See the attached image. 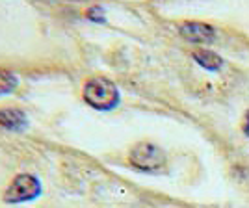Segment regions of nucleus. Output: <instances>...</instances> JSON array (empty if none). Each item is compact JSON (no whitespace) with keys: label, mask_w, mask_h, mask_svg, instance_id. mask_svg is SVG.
<instances>
[{"label":"nucleus","mask_w":249,"mask_h":208,"mask_svg":"<svg viewBox=\"0 0 249 208\" xmlns=\"http://www.w3.org/2000/svg\"><path fill=\"white\" fill-rule=\"evenodd\" d=\"M82 99L88 106L97 112H110L119 106L121 93L119 87L106 76H93L82 87Z\"/></svg>","instance_id":"f257e3e1"},{"label":"nucleus","mask_w":249,"mask_h":208,"mask_svg":"<svg viewBox=\"0 0 249 208\" xmlns=\"http://www.w3.org/2000/svg\"><path fill=\"white\" fill-rule=\"evenodd\" d=\"M128 164L142 173H162L167 166V155L153 141H140L128 151Z\"/></svg>","instance_id":"f03ea898"},{"label":"nucleus","mask_w":249,"mask_h":208,"mask_svg":"<svg viewBox=\"0 0 249 208\" xmlns=\"http://www.w3.org/2000/svg\"><path fill=\"white\" fill-rule=\"evenodd\" d=\"M43 193L41 180L32 173H19L13 177L10 186L4 191V203L6 205H22L36 201Z\"/></svg>","instance_id":"7ed1b4c3"},{"label":"nucleus","mask_w":249,"mask_h":208,"mask_svg":"<svg viewBox=\"0 0 249 208\" xmlns=\"http://www.w3.org/2000/svg\"><path fill=\"white\" fill-rule=\"evenodd\" d=\"M180 35L190 43H196V45H210L216 39V30L214 26H210L207 22H197V21H190L182 22L178 26Z\"/></svg>","instance_id":"20e7f679"},{"label":"nucleus","mask_w":249,"mask_h":208,"mask_svg":"<svg viewBox=\"0 0 249 208\" xmlns=\"http://www.w3.org/2000/svg\"><path fill=\"white\" fill-rule=\"evenodd\" d=\"M30 125V119L21 108H2L0 110V128L21 134Z\"/></svg>","instance_id":"39448f33"},{"label":"nucleus","mask_w":249,"mask_h":208,"mask_svg":"<svg viewBox=\"0 0 249 208\" xmlns=\"http://www.w3.org/2000/svg\"><path fill=\"white\" fill-rule=\"evenodd\" d=\"M194 60L207 71H219L223 67V60L221 56H218L214 51H208V49H199V51L194 52Z\"/></svg>","instance_id":"423d86ee"},{"label":"nucleus","mask_w":249,"mask_h":208,"mask_svg":"<svg viewBox=\"0 0 249 208\" xmlns=\"http://www.w3.org/2000/svg\"><path fill=\"white\" fill-rule=\"evenodd\" d=\"M17 87H19V78L11 71L0 69V97L11 95Z\"/></svg>","instance_id":"0eeeda50"},{"label":"nucleus","mask_w":249,"mask_h":208,"mask_svg":"<svg viewBox=\"0 0 249 208\" xmlns=\"http://www.w3.org/2000/svg\"><path fill=\"white\" fill-rule=\"evenodd\" d=\"M86 19L91 22H106V11H104L103 6H89L86 10Z\"/></svg>","instance_id":"6e6552de"},{"label":"nucleus","mask_w":249,"mask_h":208,"mask_svg":"<svg viewBox=\"0 0 249 208\" xmlns=\"http://www.w3.org/2000/svg\"><path fill=\"white\" fill-rule=\"evenodd\" d=\"M244 132L246 136H249V112L246 114V121H244Z\"/></svg>","instance_id":"1a4fd4ad"}]
</instances>
